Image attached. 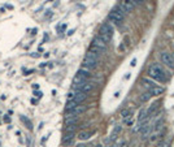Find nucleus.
<instances>
[{"mask_svg": "<svg viewBox=\"0 0 174 147\" xmlns=\"http://www.w3.org/2000/svg\"><path fill=\"white\" fill-rule=\"evenodd\" d=\"M148 76L151 80L153 81H157V82H161V83H164V82H166L168 77H166V73H165V70L163 69V67L160 65V64H151V65L148 67Z\"/></svg>", "mask_w": 174, "mask_h": 147, "instance_id": "1", "label": "nucleus"}, {"mask_svg": "<svg viewBox=\"0 0 174 147\" xmlns=\"http://www.w3.org/2000/svg\"><path fill=\"white\" fill-rule=\"evenodd\" d=\"M113 34H114V29H113V25L111 22H105V24H103L102 26H100L99 29V35L102 39L108 43V42H111L112 41V38H113Z\"/></svg>", "mask_w": 174, "mask_h": 147, "instance_id": "2", "label": "nucleus"}, {"mask_svg": "<svg viewBox=\"0 0 174 147\" xmlns=\"http://www.w3.org/2000/svg\"><path fill=\"white\" fill-rule=\"evenodd\" d=\"M98 59H99L98 54H94V52H91V51H89L87 55L85 56L83 61H82V68H85L87 70L91 72L92 69H95L98 67Z\"/></svg>", "mask_w": 174, "mask_h": 147, "instance_id": "3", "label": "nucleus"}, {"mask_svg": "<svg viewBox=\"0 0 174 147\" xmlns=\"http://www.w3.org/2000/svg\"><path fill=\"white\" fill-rule=\"evenodd\" d=\"M125 16H126V13L121 9V7H118L108 15V21H109L112 25H120V24H122V21L125 20Z\"/></svg>", "mask_w": 174, "mask_h": 147, "instance_id": "4", "label": "nucleus"}, {"mask_svg": "<svg viewBox=\"0 0 174 147\" xmlns=\"http://www.w3.org/2000/svg\"><path fill=\"white\" fill-rule=\"evenodd\" d=\"M105 50H107V43L100 37H95L94 41H92V44H91V50H90L91 52L100 55V54L105 52Z\"/></svg>", "mask_w": 174, "mask_h": 147, "instance_id": "5", "label": "nucleus"}, {"mask_svg": "<svg viewBox=\"0 0 174 147\" xmlns=\"http://www.w3.org/2000/svg\"><path fill=\"white\" fill-rule=\"evenodd\" d=\"M138 5L137 0H121V9H122L125 13H130L135 9V7Z\"/></svg>", "mask_w": 174, "mask_h": 147, "instance_id": "6", "label": "nucleus"}, {"mask_svg": "<svg viewBox=\"0 0 174 147\" xmlns=\"http://www.w3.org/2000/svg\"><path fill=\"white\" fill-rule=\"evenodd\" d=\"M161 61L166 65L168 68L174 69V57L169 52H163L161 54Z\"/></svg>", "mask_w": 174, "mask_h": 147, "instance_id": "7", "label": "nucleus"}, {"mask_svg": "<svg viewBox=\"0 0 174 147\" xmlns=\"http://www.w3.org/2000/svg\"><path fill=\"white\" fill-rule=\"evenodd\" d=\"M86 111H87V107H86V106H81V104H78L76 108H73L72 111L66 112V116H81L82 113H85Z\"/></svg>", "mask_w": 174, "mask_h": 147, "instance_id": "8", "label": "nucleus"}, {"mask_svg": "<svg viewBox=\"0 0 174 147\" xmlns=\"http://www.w3.org/2000/svg\"><path fill=\"white\" fill-rule=\"evenodd\" d=\"M73 142H74V132H68L65 134V137L63 138V146L68 147L73 145Z\"/></svg>", "mask_w": 174, "mask_h": 147, "instance_id": "9", "label": "nucleus"}, {"mask_svg": "<svg viewBox=\"0 0 174 147\" xmlns=\"http://www.w3.org/2000/svg\"><path fill=\"white\" fill-rule=\"evenodd\" d=\"M77 77H79V78H82V80L89 81L91 77H92V74H91L90 70H87V69H85V68H81V69H78V72H77Z\"/></svg>", "mask_w": 174, "mask_h": 147, "instance_id": "10", "label": "nucleus"}, {"mask_svg": "<svg viewBox=\"0 0 174 147\" xmlns=\"http://www.w3.org/2000/svg\"><path fill=\"white\" fill-rule=\"evenodd\" d=\"M147 91H150V94L152 95V96H159V95H161L165 91V89L160 85H155L153 87H151L150 90H147Z\"/></svg>", "mask_w": 174, "mask_h": 147, "instance_id": "11", "label": "nucleus"}, {"mask_svg": "<svg viewBox=\"0 0 174 147\" xmlns=\"http://www.w3.org/2000/svg\"><path fill=\"white\" fill-rule=\"evenodd\" d=\"M86 99H87V94L81 93V91H76L74 98H73V102H76L77 104H81V103H83Z\"/></svg>", "mask_w": 174, "mask_h": 147, "instance_id": "12", "label": "nucleus"}, {"mask_svg": "<svg viewBox=\"0 0 174 147\" xmlns=\"http://www.w3.org/2000/svg\"><path fill=\"white\" fill-rule=\"evenodd\" d=\"M78 120H79V116H65V125H66V126L77 125Z\"/></svg>", "mask_w": 174, "mask_h": 147, "instance_id": "13", "label": "nucleus"}, {"mask_svg": "<svg viewBox=\"0 0 174 147\" xmlns=\"http://www.w3.org/2000/svg\"><path fill=\"white\" fill-rule=\"evenodd\" d=\"M95 132L94 130H91V132H81L79 134H78V139H79V141H87V139H90V138H91V136H92V134H94Z\"/></svg>", "mask_w": 174, "mask_h": 147, "instance_id": "14", "label": "nucleus"}, {"mask_svg": "<svg viewBox=\"0 0 174 147\" xmlns=\"http://www.w3.org/2000/svg\"><path fill=\"white\" fill-rule=\"evenodd\" d=\"M121 117L125 119V120L133 117V109L131 108H125V109H122L121 111Z\"/></svg>", "mask_w": 174, "mask_h": 147, "instance_id": "15", "label": "nucleus"}, {"mask_svg": "<svg viewBox=\"0 0 174 147\" xmlns=\"http://www.w3.org/2000/svg\"><path fill=\"white\" fill-rule=\"evenodd\" d=\"M142 83H143V86H144V87H147V90H150L151 87H153V86L156 85L155 81H153V80H150V78H143V80H142Z\"/></svg>", "mask_w": 174, "mask_h": 147, "instance_id": "16", "label": "nucleus"}, {"mask_svg": "<svg viewBox=\"0 0 174 147\" xmlns=\"http://www.w3.org/2000/svg\"><path fill=\"white\" fill-rule=\"evenodd\" d=\"M151 98H152V95L150 94V91H146V93H143L140 96H139V102H140V103H146V102H148Z\"/></svg>", "mask_w": 174, "mask_h": 147, "instance_id": "17", "label": "nucleus"}, {"mask_svg": "<svg viewBox=\"0 0 174 147\" xmlns=\"http://www.w3.org/2000/svg\"><path fill=\"white\" fill-rule=\"evenodd\" d=\"M148 119V115H147V109H140L139 111V116H138V122L140 121H144Z\"/></svg>", "mask_w": 174, "mask_h": 147, "instance_id": "18", "label": "nucleus"}, {"mask_svg": "<svg viewBox=\"0 0 174 147\" xmlns=\"http://www.w3.org/2000/svg\"><path fill=\"white\" fill-rule=\"evenodd\" d=\"M157 108H159V104H157V103H155V104H152L150 109L147 111V115H148V116H152V115H153L156 111H157Z\"/></svg>", "mask_w": 174, "mask_h": 147, "instance_id": "19", "label": "nucleus"}, {"mask_svg": "<svg viewBox=\"0 0 174 147\" xmlns=\"http://www.w3.org/2000/svg\"><path fill=\"white\" fill-rule=\"evenodd\" d=\"M21 121H22V122L26 125V128L27 129H33V125H31V122H30V121L27 120L25 117V116H21Z\"/></svg>", "mask_w": 174, "mask_h": 147, "instance_id": "20", "label": "nucleus"}, {"mask_svg": "<svg viewBox=\"0 0 174 147\" xmlns=\"http://www.w3.org/2000/svg\"><path fill=\"white\" fill-rule=\"evenodd\" d=\"M74 94H76V90H72V91H69V94H68V102H69V100H73V98H74Z\"/></svg>", "mask_w": 174, "mask_h": 147, "instance_id": "21", "label": "nucleus"}, {"mask_svg": "<svg viewBox=\"0 0 174 147\" xmlns=\"http://www.w3.org/2000/svg\"><path fill=\"white\" fill-rule=\"evenodd\" d=\"M166 146H169V143H168V142H165V141H163L157 147H166Z\"/></svg>", "mask_w": 174, "mask_h": 147, "instance_id": "22", "label": "nucleus"}, {"mask_svg": "<svg viewBox=\"0 0 174 147\" xmlns=\"http://www.w3.org/2000/svg\"><path fill=\"white\" fill-rule=\"evenodd\" d=\"M137 65V59H133L131 60V67H135Z\"/></svg>", "mask_w": 174, "mask_h": 147, "instance_id": "23", "label": "nucleus"}, {"mask_svg": "<svg viewBox=\"0 0 174 147\" xmlns=\"http://www.w3.org/2000/svg\"><path fill=\"white\" fill-rule=\"evenodd\" d=\"M4 121H5V122H9V121H11L9 116H4Z\"/></svg>", "mask_w": 174, "mask_h": 147, "instance_id": "24", "label": "nucleus"}, {"mask_svg": "<svg viewBox=\"0 0 174 147\" xmlns=\"http://www.w3.org/2000/svg\"><path fill=\"white\" fill-rule=\"evenodd\" d=\"M34 94H35V95H37V96H38V98H40V96H42V95H43L42 93H38V91H35V93H34Z\"/></svg>", "mask_w": 174, "mask_h": 147, "instance_id": "25", "label": "nucleus"}, {"mask_svg": "<svg viewBox=\"0 0 174 147\" xmlns=\"http://www.w3.org/2000/svg\"><path fill=\"white\" fill-rule=\"evenodd\" d=\"M77 147H86V146H85V145H78Z\"/></svg>", "mask_w": 174, "mask_h": 147, "instance_id": "26", "label": "nucleus"}, {"mask_svg": "<svg viewBox=\"0 0 174 147\" xmlns=\"http://www.w3.org/2000/svg\"><path fill=\"white\" fill-rule=\"evenodd\" d=\"M96 147H103V146H102V145H98V146H96Z\"/></svg>", "mask_w": 174, "mask_h": 147, "instance_id": "27", "label": "nucleus"}, {"mask_svg": "<svg viewBox=\"0 0 174 147\" xmlns=\"http://www.w3.org/2000/svg\"><path fill=\"white\" fill-rule=\"evenodd\" d=\"M166 147H169V146H166Z\"/></svg>", "mask_w": 174, "mask_h": 147, "instance_id": "28", "label": "nucleus"}, {"mask_svg": "<svg viewBox=\"0 0 174 147\" xmlns=\"http://www.w3.org/2000/svg\"><path fill=\"white\" fill-rule=\"evenodd\" d=\"M138 147H139V146H138Z\"/></svg>", "mask_w": 174, "mask_h": 147, "instance_id": "29", "label": "nucleus"}]
</instances>
